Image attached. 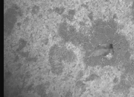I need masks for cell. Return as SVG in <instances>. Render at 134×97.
I'll return each mask as SVG.
<instances>
[{"label": "cell", "instance_id": "obj_1", "mask_svg": "<svg viewBox=\"0 0 134 97\" xmlns=\"http://www.w3.org/2000/svg\"><path fill=\"white\" fill-rule=\"evenodd\" d=\"M133 12H134V0L133 2Z\"/></svg>", "mask_w": 134, "mask_h": 97}, {"label": "cell", "instance_id": "obj_2", "mask_svg": "<svg viewBox=\"0 0 134 97\" xmlns=\"http://www.w3.org/2000/svg\"><path fill=\"white\" fill-rule=\"evenodd\" d=\"M32 43V42H30V44H31Z\"/></svg>", "mask_w": 134, "mask_h": 97}]
</instances>
